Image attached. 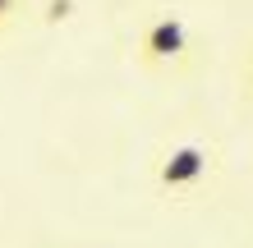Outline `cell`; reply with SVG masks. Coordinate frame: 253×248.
Returning a JSON list of instances; mask_svg holds the SVG:
<instances>
[{
    "mask_svg": "<svg viewBox=\"0 0 253 248\" xmlns=\"http://www.w3.org/2000/svg\"><path fill=\"white\" fill-rule=\"evenodd\" d=\"M249 83H253V65H249Z\"/></svg>",
    "mask_w": 253,
    "mask_h": 248,
    "instance_id": "5",
    "label": "cell"
},
{
    "mask_svg": "<svg viewBox=\"0 0 253 248\" xmlns=\"http://www.w3.org/2000/svg\"><path fill=\"white\" fill-rule=\"evenodd\" d=\"M138 55H143V65H152V69L180 65L189 55V23L175 9L152 14V19L138 28Z\"/></svg>",
    "mask_w": 253,
    "mask_h": 248,
    "instance_id": "1",
    "label": "cell"
},
{
    "mask_svg": "<svg viewBox=\"0 0 253 248\" xmlns=\"http://www.w3.org/2000/svg\"><path fill=\"white\" fill-rule=\"evenodd\" d=\"M0 28H5V14H0Z\"/></svg>",
    "mask_w": 253,
    "mask_h": 248,
    "instance_id": "6",
    "label": "cell"
},
{
    "mask_svg": "<svg viewBox=\"0 0 253 248\" xmlns=\"http://www.w3.org/2000/svg\"><path fill=\"white\" fill-rule=\"evenodd\" d=\"M207 175H212V152L203 142H175L157 166V184L166 193H193L207 184Z\"/></svg>",
    "mask_w": 253,
    "mask_h": 248,
    "instance_id": "2",
    "label": "cell"
},
{
    "mask_svg": "<svg viewBox=\"0 0 253 248\" xmlns=\"http://www.w3.org/2000/svg\"><path fill=\"white\" fill-rule=\"evenodd\" d=\"M83 248H101V244H83Z\"/></svg>",
    "mask_w": 253,
    "mask_h": 248,
    "instance_id": "4",
    "label": "cell"
},
{
    "mask_svg": "<svg viewBox=\"0 0 253 248\" xmlns=\"http://www.w3.org/2000/svg\"><path fill=\"white\" fill-rule=\"evenodd\" d=\"M14 9H19V0H0V14H5V19H9Z\"/></svg>",
    "mask_w": 253,
    "mask_h": 248,
    "instance_id": "3",
    "label": "cell"
}]
</instances>
